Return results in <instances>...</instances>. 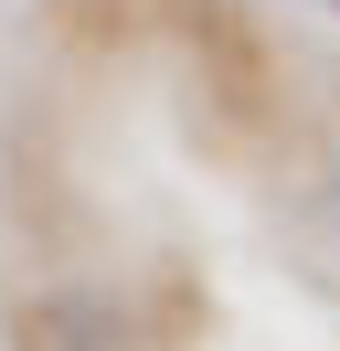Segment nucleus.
I'll list each match as a JSON object with an SVG mask.
<instances>
[]
</instances>
